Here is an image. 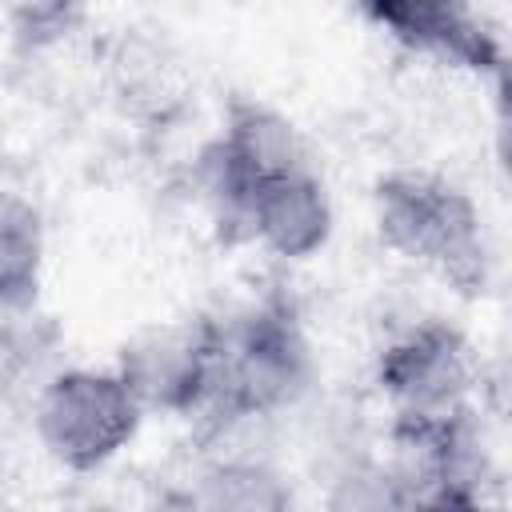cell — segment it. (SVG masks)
I'll return each mask as SVG.
<instances>
[{
	"label": "cell",
	"mask_w": 512,
	"mask_h": 512,
	"mask_svg": "<svg viewBox=\"0 0 512 512\" xmlns=\"http://www.w3.org/2000/svg\"><path fill=\"white\" fill-rule=\"evenodd\" d=\"M372 220L384 248L436 272L464 296H480L492 276L488 232L476 200L428 168H392L372 184Z\"/></svg>",
	"instance_id": "6da1fadb"
},
{
	"label": "cell",
	"mask_w": 512,
	"mask_h": 512,
	"mask_svg": "<svg viewBox=\"0 0 512 512\" xmlns=\"http://www.w3.org/2000/svg\"><path fill=\"white\" fill-rule=\"evenodd\" d=\"M316 376L312 344L284 300H264L220 324L216 388L204 412L216 420H264L292 408Z\"/></svg>",
	"instance_id": "7a4b0ae2"
},
{
	"label": "cell",
	"mask_w": 512,
	"mask_h": 512,
	"mask_svg": "<svg viewBox=\"0 0 512 512\" xmlns=\"http://www.w3.org/2000/svg\"><path fill=\"white\" fill-rule=\"evenodd\" d=\"M140 404L116 368H60L32 404L40 448L68 472L104 468L140 432Z\"/></svg>",
	"instance_id": "3957f363"
},
{
	"label": "cell",
	"mask_w": 512,
	"mask_h": 512,
	"mask_svg": "<svg viewBox=\"0 0 512 512\" xmlns=\"http://www.w3.org/2000/svg\"><path fill=\"white\" fill-rule=\"evenodd\" d=\"M388 468L404 480L416 512H468L492 496V460L472 404L436 416H396Z\"/></svg>",
	"instance_id": "277c9868"
},
{
	"label": "cell",
	"mask_w": 512,
	"mask_h": 512,
	"mask_svg": "<svg viewBox=\"0 0 512 512\" xmlns=\"http://www.w3.org/2000/svg\"><path fill=\"white\" fill-rule=\"evenodd\" d=\"M300 168L308 156L296 124L256 96H232L220 136L200 152V188L220 224L244 228L252 192Z\"/></svg>",
	"instance_id": "5b68a950"
},
{
	"label": "cell",
	"mask_w": 512,
	"mask_h": 512,
	"mask_svg": "<svg viewBox=\"0 0 512 512\" xmlns=\"http://www.w3.org/2000/svg\"><path fill=\"white\" fill-rule=\"evenodd\" d=\"M216 364L220 324L192 316L148 324L136 336H128L116 356V376L128 384L144 416H196L212 400Z\"/></svg>",
	"instance_id": "8992f818"
},
{
	"label": "cell",
	"mask_w": 512,
	"mask_h": 512,
	"mask_svg": "<svg viewBox=\"0 0 512 512\" xmlns=\"http://www.w3.org/2000/svg\"><path fill=\"white\" fill-rule=\"evenodd\" d=\"M476 384V356L448 320H412L376 352V388L396 416H436L468 404Z\"/></svg>",
	"instance_id": "52a82bcc"
},
{
	"label": "cell",
	"mask_w": 512,
	"mask_h": 512,
	"mask_svg": "<svg viewBox=\"0 0 512 512\" xmlns=\"http://www.w3.org/2000/svg\"><path fill=\"white\" fill-rule=\"evenodd\" d=\"M364 16L400 48L416 56H432L440 64L500 76L504 72V44L500 32L468 4L444 0H376Z\"/></svg>",
	"instance_id": "ba28073f"
},
{
	"label": "cell",
	"mask_w": 512,
	"mask_h": 512,
	"mask_svg": "<svg viewBox=\"0 0 512 512\" xmlns=\"http://www.w3.org/2000/svg\"><path fill=\"white\" fill-rule=\"evenodd\" d=\"M244 232L280 260H308L332 236V200L312 168L260 184L248 200Z\"/></svg>",
	"instance_id": "9c48e42d"
},
{
	"label": "cell",
	"mask_w": 512,
	"mask_h": 512,
	"mask_svg": "<svg viewBox=\"0 0 512 512\" xmlns=\"http://www.w3.org/2000/svg\"><path fill=\"white\" fill-rule=\"evenodd\" d=\"M184 512H296L288 480L252 456H228L200 472Z\"/></svg>",
	"instance_id": "30bf717a"
},
{
	"label": "cell",
	"mask_w": 512,
	"mask_h": 512,
	"mask_svg": "<svg viewBox=\"0 0 512 512\" xmlns=\"http://www.w3.org/2000/svg\"><path fill=\"white\" fill-rule=\"evenodd\" d=\"M44 276V220L36 204L0 184V312H28Z\"/></svg>",
	"instance_id": "8fae6325"
},
{
	"label": "cell",
	"mask_w": 512,
	"mask_h": 512,
	"mask_svg": "<svg viewBox=\"0 0 512 512\" xmlns=\"http://www.w3.org/2000/svg\"><path fill=\"white\" fill-rule=\"evenodd\" d=\"M320 512H416V500L388 464L352 460L328 480Z\"/></svg>",
	"instance_id": "7c38bea8"
},
{
	"label": "cell",
	"mask_w": 512,
	"mask_h": 512,
	"mask_svg": "<svg viewBox=\"0 0 512 512\" xmlns=\"http://www.w3.org/2000/svg\"><path fill=\"white\" fill-rule=\"evenodd\" d=\"M12 16V32L20 44L28 48H44V44H56L64 40L68 32H76V24L84 20L80 8H68V4H20L8 12Z\"/></svg>",
	"instance_id": "4fadbf2b"
},
{
	"label": "cell",
	"mask_w": 512,
	"mask_h": 512,
	"mask_svg": "<svg viewBox=\"0 0 512 512\" xmlns=\"http://www.w3.org/2000/svg\"><path fill=\"white\" fill-rule=\"evenodd\" d=\"M468 512H508L500 500H484V504H476V508H468Z\"/></svg>",
	"instance_id": "5bb4252c"
},
{
	"label": "cell",
	"mask_w": 512,
	"mask_h": 512,
	"mask_svg": "<svg viewBox=\"0 0 512 512\" xmlns=\"http://www.w3.org/2000/svg\"><path fill=\"white\" fill-rule=\"evenodd\" d=\"M84 512H120V508H108V504H100V508H84Z\"/></svg>",
	"instance_id": "9a60e30c"
},
{
	"label": "cell",
	"mask_w": 512,
	"mask_h": 512,
	"mask_svg": "<svg viewBox=\"0 0 512 512\" xmlns=\"http://www.w3.org/2000/svg\"><path fill=\"white\" fill-rule=\"evenodd\" d=\"M0 464H4V456H0Z\"/></svg>",
	"instance_id": "2e32d148"
},
{
	"label": "cell",
	"mask_w": 512,
	"mask_h": 512,
	"mask_svg": "<svg viewBox=\"0 0 512 512\" xmlns=\"http://www.w3.org/2000/svg\"><path fill=\"white\" fill-rule=\"evenodd\" d=\"M180 512H184V508H180Z\"/></svg>",
	"instance_id": "e0dca14e"
}]
</instances>
